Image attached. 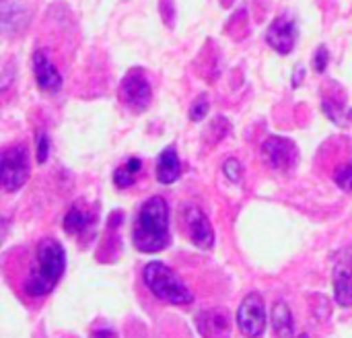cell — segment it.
Listing matches in <instances>:
<instances>
[{
  "label": "cell",
  "mask_w": 352,
  "mask_h": 338,
  "mask_svg": "<svg viewBox=\"0 0 352 338\" xmlns=\"http://www.w3.org/2000/svg\"><path fill=\"white\" fill-rule=\"evenodd\" d=\"M66 271V254L58 240L41 237L35 244L14 248L4 258V275L25 302H35L54 291Z\"/></svg>",
  "instance_id": "obj_1"
},
{
  "label": "cell",
  "mask_w": 352,
  "mask_h": 338,
  "mask_svg": "<svg viewBox=\"0 0 352 338\" xmlns=\"http://www.w3.org/2000/svg\"><path fill=\"white\" fill-rule=\"evenodd\" d=\"M334 297L342 308H352V252L346 250L338 254L334 262Z\"/></svg>",
  "instance_id": "obj_13"
},
{
  "label": "cell",
  "mask_w": 352,
  "mask_h": 338,
  "mask_svg": "<svg viewBox=\"0 0 352 338\" xmlns=\"http://www.w3.org/2000/svg\"><path fill=\"white\" fill-rule=\"evenodd\" d=\"M161 17L163 21L173 27V21H175V6H173V0H161Z\"/></svg>",
  "instance_id": "obj_24"
},
{
  "label": "cell",
  "mask_w": 352,
  "mask_h": 338,
  "mask_svg": "<svg viewBox=\"0 0 352 338\" xmlns=\"http://www.w3.org/2000/svg\"><path fill=\"white\" fill-rule=\"evenodd\" d=\"M97 223V209L85 204V200H76L70 204V209L64 215V231L74 237H85L91 233V229Z\"/></svg>",
  "instance_id": "obj_12"
},
{
  "label": "cell",
  "mask_w": 352,
  "mask_h": 338,
  "mask_svg": "<svg viewBox=\"0 0 352 338\" xmlns=\"http://www.w3.org/2000/svg\"><path fill=\"white\" fill-rule=\"evenodd\" d=\"M29 180V151L25 145H12L2 153L0 182L4 192L21 190Z\"/></svg>",
  "instance_id": "obj_4"
},
{
  "label": "cell",
  "mask_w": 352,
  "mask_h": 338,
  "mask_svg": "<svg viewBox=\"0 0 352 338\" xmlns=\"http://www.w3.org/2000/svg\"><path fill=\"white\" fill-rule=\"evenodd\" d=\"M297 33H299V29H297L295 17L289 14V12H285V14L276 17V19L268 25V29H266V43H268L274 52L287 56V54H291L293 47H295Z\"/></svg>",
  "instance_id": "obj_9"
},
{
  "label": "cell",
  "mask_w": 352,
  "mask_h": 338,
  "mask_svg": "<svg viewBox=\"0 0 352 338\" xmlns=\"http://www.w3.org/2000/svg\"><path fill=\"white\" fill-rule=\"evenodd\" d=\"M272 328H274V335L278 338H297L295 320H293L289 304H285V302L274 304V308H272Z\"/></svg>",
  "instance_id": "obj_16"
},
{
  "label": "cell",
  "mask_w": 352,
  "mask_h": 338,
  "mask_svg": "<svg viewBox=\"0 0 352 338\" xmlns=\"http://www.w3.org/2000/svg\"><path fill=\"white\" fill-rule=\"evenodd\" d=\"M196 330L202 338H231V316L223 308L202 310L196 316Z\"/></svg>",
  "instance_id": "obj_11"
},
{
  "label": "cell",
  "mask_w": 352,
  "mask_h": 338,
  "mask_svg": "<svg viewBox=\"0 0 352 338\" xmlns=\"http://www.w3.org/2000/svg\"><path fill=\"white\" fill-rule=\"evenodd\" d=\"M303 76H305V68L299 66V70H295V74H293V87H299L301 81H303Z\"/></svg>",
  "instance_id": "obj_25"
},
{
  "label": "cell",
  "mask_w": 352,
  "mask_h": 338,
  "mask_svg": "<svg viewBox=\"0 0 352 338\" xmlns=\"http://www.w3.org/2000/svg\"><path fill=\"white\" fill-rule=\"evenodd\" d=\"M297 338H309L307 335H301V337H297Z\"/></svg>",
  "instance_id": "obj_26"
},
{
  "label": "cell",
  "mask_w": 352,
  "mask_h": 338,
  "mask_svg": "<svg viewBox=\"0 0 352 338\" xmlns=\"http://www.w3.org/2000/svg\"><path fill=\"white\" fill-rule=\"evenodd\" d=\"M47 155H50V136L41 132L37 138V163H45Z\"/></svg>",
  "instance_id": "obj_23"
},
{
  "label": "cell",
  "mask_w": 352,
  "mask_h": 338,
  "mask_svg": "<svg viewBox=\"0 0 352 338\" xmlns=\"http://www.w3.org/2000/svg\"><path fill=\"white\" fill-rule=\"evenodd\" d=\"M237 326L245 338H260L266 330V306L260 293L243 297L237 310Z\"/></svg>",
  "instance_id": "obj_7"
},
{
  "label": "cell",
  "mask_w": 352,
  "mask_h": 338,
  "mask_svg": "<svg viewBox=\"0 0 352 338\" xmlns=\"http://www.w3.org/2000/svg\"><path fill=\"white\" fill-rule=\"evenodd\" d=\"M31 68H33V76H35V83L37 87L43 91V93H58L62 89V74L60 70L56 68V64L52 62V58L47 56L45 50H35L33 56H31Z\"/></svg>",
  "instance_id": "obj_10"
},
{
  "label": "cell",
  "mask_w": 352,
  "mask_h": 338,
  "mask_svg": "<svg viewBox=\"0 0 352 338\" xmlns=\"http://www.w3.org/2000/svg\"><path fill=\"white\" fill-rule=\"evenodd\" d=\"M328 64H330V52H328L326 45H320L316 50V54H314V68H316V72H320V74L326 72Z\"/></svg>",
  "instance_id": "obj_22"
},
{
  "label": "cell",
  "mask_w": 352,
  "mask_h": 338,
  "mask_svg": "<svg viewBox=\"0 0 352 338\" xmlns=\"http://www.w3.org/2000/svg\"><path fill=\"white\" fill-rule=\"evenodd\" d=\"M223 171H225V178L231 180L233 184L241 182V178H243V167H241V163L235 157H231V159H227L223 163Z\"/></svg>",
  "instance_id": "obj_21"
},
{
  "label": "cell",
  "mask_w": 352,
  "mask_h": 338,
  "mask_svg": "<svg viewBox=\"0 0 352 338\" xmlns=\"http://www.w3.org/2000/svg\"><path fill=\"white\" fill-rule=\"evenodd\" d=\"M10 19L14 21V33H16V31H23V27L27 25L29 12L25 6H21L16 2H4L2 4V23H6Z\"/></svg>",
  "instance_id": "obj_18"
},
{
  "label": "cell",
  "mask_w": 352,
  "mask_h": 338,
  "mask_svg": "<svg viewBox=\"0 0 352 338\" xmlns=\"http://www.w3.org/2000/svg\"><path fill=\"white\" fill-rule=\"evenodd\" d=\"M132 244L144 254H157L171 244L169 204L163 196H151L140 207L132 225Z\"/></svg>",
  "instance_id": "obj_2"
},
{
  "label": "cell",
  "mask_w": 352,
  "mask_h": 338,
  "mask_svg": "<svg viewBox=\"0 0 352 338\" xmlns=\"http://www.w3.org/2000/svg\"><path fill=\"white\" fill-rule=\"evenodd\" d=\"M262 155L274 171L289 173L299 165V147L287 136H268L262 145Z\"/></svg>",
  "instance_id": "obj_6"
},
{
  "label": "cell",
  "mask_w": 352,
  "mask_h": 338,
  "mask_svg": "<svg viewBox=\"0 0 352 338\" xmlns=\"http://www.w3.org/2000/svg\"><path fill=\"white\" fill-rule=\"evenodd\" d=\"M208 109H210L208 97H206V95H200V97L192 103V107H190V120H192V122H202V120L206 118Z\"/></svg>",
  "instance_id": "obj_20"
},
{
  "label": "cell",
  "mask_w": 352,
  "mask_h": 338,
  "mask_svg": "<svg viewBox=\"0 0 352 338\" xmlns=\"http://www.w3.org/2000/svg\"><path fill=\"white\" fill-rule=\"evenodd\" d=\"M182 219H184V229L196 248L210 250L214 246V229L200 207L188 204L182 213Z\"/></svg>",
  "instance_id": "obj_8"
},
{
  "label": "cell",
  "mask_w": 352,
  "mask_h": 338,
  "mask_svg": "<svg viewBox=\"0 0 352 338\" xmlns=\"http://www.w3.org/2000/svg\"><path fill=\"white\" fill-rule=\"evenodd\" d=\"M182 178V163L177 157V149L175 145H169L167 149L161 151L159 159H157V180L163 186L175 184Z\"/></svg>",
  "instance_id": "obj_14"
},
{
  "label": "cell",
  "mask_w": 352,
  "mask_h": 338,
  "mask_svg": "<svg viewBox=\"0 0 352 338\" xmlns=\"http://www.w3.org/2000/svg\"><path fill=\"white\" fill-rule=\"evenodd\" d=\"M144 285L148 291L169 306H190L194 304V293L182 281V277L163 262H148L142 271Z\"/></svg>",
  "instance_id": "obj_3"
},
{
  "label": "cell",
  "mask_w": 352,
  "mask_h": 338,
  "mask_svg": "<svg viewBox=\"0 0 352 338\" xmlns=\"http://www.w3.org/2000/svg\"><path fill=\"white\" fill-rule=\"evenodd\" d=\"M324 114L338 126H349L352 122V107L346 103L344 93H324L322 97Z\"/></svg>",
  "instance_id": "obj_15"
},
{
  "label": "cell",
  "mask_w": 352,
  "mask_h": 338,
  "mask_svg": "<svg viewBox=\"0 0 352 338\" xmlns=\"http://www.w3.org/2000/svg\"><path fill=\"white\" fill-rule=\"evenodd\" d=\"M140 171H142V161L138 157H130L120 167H116V171H113V184L118 188L126 190V188H130V186L136 184Z\"/></svg>",
  "instance_id": "obj_17"
},
{
  "label": "cell",
  "mask_w": 352,
  "mask_h": 338,
  "mask_svg": "<svg viewBox=\"0 0 352 338\" xmlns=\"http://www.w3.org/2000/svg\"><path fill=\"white\" fill-rule=\"evenodd\" d=\"M120 101L134 114H142L148 109L153 101V87L142 68H132L126 72L120 85Z\"/></svg>",
  "instance_id": "obj_5"
},
{
  "label": "cell",
  "mask_w": 352,
  "mask_h": 338,
  "mask_svg": "<svg viewBox=\"0 0 352 338\" xmlns=\"http://www.w3.org/2000/svg\"><path fill=\"white\" fill-rule=\"evenodd\" d=\"M332 178H334V182H336L342 190L352 192V159L349 163H340V165L334 169Z\"/></svg>",
  "instance_id": "obj_19"
}]
</instances>
